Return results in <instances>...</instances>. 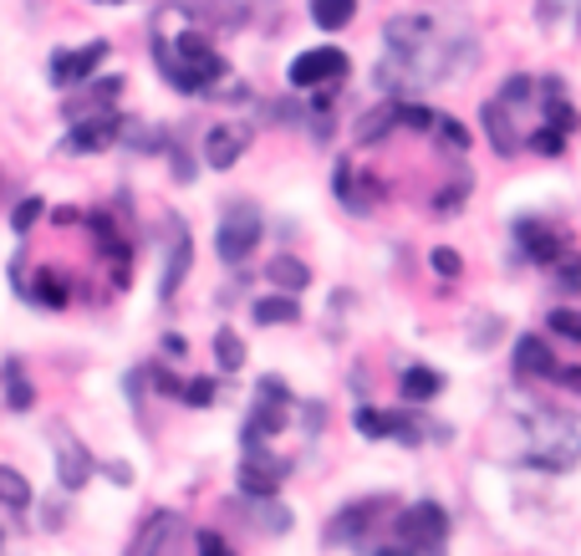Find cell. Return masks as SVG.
I'll use <instances>...</instances> for the list:
<instances>
[{"mask_svg": "<svg viewBox=\"0 0 581 556\" xmlns=\"http://www.w3.org/2000/svg\"><path fill=\"white\" fill-rule=\"evenodd\" d=\"M168 230H174V255H168L164 281H159V291H164V302L184 287V276H189V261H194V240H189V230H184V219H174Z\"/></svg>", "mask_w": 581, "mask_h": 556, "instance_id": "15", "label": "cell"}, {"mask_svg": "<svg viewBox=\"0 0 581 556\" xmlns=\"http://www.w3.org/2000/svg\"><path fill=\"white\" fill-rule=\"evenodd\" d=\"M439 393H444V378L433 368H403V399L408 404H429Z\"/></svg>", "mask_w": 581, "mask_h": 556, "instance_id": "22", "label": "cell"}, {"mask_svg": "<svg viewBox=\"0 0 581 556\" xmlns=\"http://www.w3.org/2000/svg\"><path fill=\"white\" fill-rule=\"evenodd\" d=\"M87 230H92V240H98V251L113 261V266H128V240L113 230V219L108 215H87Z\"/></svg>", "mask_w": 581, "mask_h": 556, "instance_id": "21", "label": "cell"}, {"mask_svg": "<svg viewBox=\"0 0 581 556\" xmlns=\"http://www.w3.org/2000/svg\"><path fill=\"white\" fill-rule=\"evenodd\" d=\"M245 143H250L245 128L219 123V128H210V138H204V164H210V169H235V159L245 153Z\"/></svg>", "mask_w": 581, "mask_h": 556, "instance_id": "14", "label": "cell"}, {"mask_svg": "<svg viewBox=\"0 0 581 556\" xmlns=\"http://www.w3.org/2000/svg\"><path fill=\"white\" fill-rule=\"evenodd\" d=\"M102 56H108V41H87V47H77V51H56V56H51V83L56 87L87 83V77L102 67Z\"/></svg>", "mask_w": 581, "mask_h": 556, "instance_id": "9", "label": "cell"}, {"mask_svg": "<svg viewBox=\"0 0 581 556\" xmlns=\"http://www.w3.org/2000/svg\"><path fill=\"white\" fill-rule=\"evenodd\" d=\"M357 16V0H312V21L321 31H337V26H348Z\"/></svg>", "mask_w": 581, "mask_h": 556, "instance_id": "25", "label": "cell"}, {"mask_svg": "<svg viewBox=\"0 0 581 556\" xmlns=\"http://www.w3.org/2000/svg\"><path fill=\"white\" fill-rule=\"evenodd\" d=\"M382 516V501H357L348 506L337 521H327V546H348V541H363V531Z\"/></svg>", "mask_w": 581, "mask_h": 556, "instance_id": "13", "label": "cell"}, {"mask_svg": "<svg viewBox=\"0 0 581 556\" xmlns=\"http://www.w3.org/2000/svg\"><path fill=\"white\" fill-rule=\"evenodd\" d=\"M531 149H541V153H551V159H556V153L566 149V134H556L551 123H541V128L531 134Z\"/></svg>", "mask_w": 581, "mask_h": 556, "instance_id": "35", "label": "cell"}, {"mask_svg": "<svg viewBox=\"0 0 581 556\" xmlns=\"http://www.w3.org/2000/svg\"><path fill=\"white\" fill-rule=\"evenodd\" d=\"M526 429H531V450L520 455L526 470L561 475V470H571V465L581 459V419H571V414H556V408L535 404V414H531Z\"/></svg>", "mask_w": 581, "mask_h": 556, "instance_id": "2", "label": "cell"}, {"mask_svg": "<svg viewBox=\"0 0 581 556\" xmlns=\"http://www.w3.org/2000/svg\"><path fill=\"white\" fill-rule=\"evenodd\" d=\"M337 194H342V200L352 204V210H372V200H378V194H372V189H357V174H352V164L348 159H342V164H337Z\"/></svg>", "mask_w": 581, "mask_h": 556, "instance_id": "27", "label": "cell"}, {"mask_svg": "<svg viewBox=\"0 0 581 556\" xmlns=\"http://www.w3.org/2000/svg\"><path fill=\"white\" fill-rule=\"evenodd\" d=\"M266 276L281 291H291V296H296V291H306V281H312V270L301 266V261H291V255H276V261L266 266Z\"/></svg>", "mask_w": 581, "mask_h": 556, "instance_id": "24", "label": "cell"}, {"mask_svg": "<svg viewBox=\"0 0 581 556\" xmlns=\"http://www.w3.org/2000/svg\"><path fill=\"white\" fill-rule=\"evenodd\" d=\"M250 510L261 516V526H266V531H286V526H291V510L276 506V495H261V506H250Z\"/></svg>", "mask_w": 581, "mask_h": 556, "instance_id": "32", "label": "cell"}, {"mask_svg": "<svg viewBox=\"0 0 581 556\" xmlns=\"http://www.w3.org/2000/svg\"><path fill=\"white\" fill-rule=\"evenodd\" d=\"M433 128L444 134V143L449 149H469V128L459 118H433Z\"/></svg>", "mask_w": 581, "mask_h": 556, "instance_id": "36", "label": "cell"}, {"mask_svg": "<svg viewBox=\"0 0 581 556\" xmlns=\"http://www.w3.org/2000/svg\"><path fill=\"white\" fill-rule=\"evenodd\" d=\"M286 475H291V459L270 455L266 444H245V465H240V490H245L250 501H261V495H276Z\"/></svg>", "mask_w": 581, "mask_h": 556, "instance_id": "4", "label": "cell"}, {"mask_svg": "<svg viewBox=\"0 0 581 556\" xmlns=\"http://www.w3.org/2000/svg\"><path fill=\"white\" fill-rule=\"evenodd\" d=\"M255 240H261V219H255V210H245V204H235L230 219L219 225L215 251H219V261H230V266H240V261H250V251H255Z\"/></svg>", "mask_w": 581, "mask_h": 556, "instance_id": "6", "label": "cell"}, {"mask_svg": "<svg viewBox=\"0 0 581 556\" xmlns=\"http://www.w3.org/2000/svg\"><path fill=\"white\" fill-rule=\"evenodd\" d=\"M41 215H47V204L31 194V200H21L16 210H11V230H16V236H31V225H36Z\"/></svg>", "mask_w": 581, "mask_h": 556, "instance_id": "30", "label": "cell"}, {"mask_svg": "<svg viewBox=\"0 0 581 556\" xmlns=\"http://www.w3.org/2000/svg\"><path fill=\"white\" fill-rule=\"evenodd\" d=\"M286 77H291V87H327V83H342V77H348V51H337V47H312V51H301Z\"/></svg>", "mask_w": 581, "mask_h": 556, "instance_id": "5", "label": "cell"}, {"mask_svg": "<svg viewBox=\"0 0 581 556\" xmlns=\"http://www.w3.org/2000/svg\"><path fill=\"white\" fill-rule=\"evenodd\" d=\"M515 240H520V251L531 255L535 266H561L566 255H571V245H566L561 230H551L546 219H515Z\"/></svg>", "mask_w": 581, "mask_h": 556, "instance_id": "7", "label": "cell"}, {"mask_svg": "<svg viewBox=\"0 0 581 556\" xmlns=\"http://www.w3.org/2000/svg\"><path fill=\"white\" fill-rule=\"evenodd\" d=\"M531 92H535V77H510V83L500 87V102H505V108H526V102H531Z\"/></svg>", "mask_w": 581, "mask_h": 556, "instance_id": "31", "label": "cell"}, {"mask_svg": "<svg viewBox=\"0 0 581 556\" xmlns=\"http://www.w3.org/2000/svg\"><path fill=\"white\" fill-rule=\"evenodd\" d=\"M429 419H414V414H382V408H357V434L363 439H403V444H418L429 439L433 429H424Z\"/></svg>", "mask_w": 581, "mask_h": 556, "instance_id": "8", "label": "cell"}, {"mask_svg": "<svg viewBox=\"0 0 581 556\" xmlns=\"http://www.w3.org/2000/svg\"><path fill=\"white\" fill-rule=\"evenodd\" d=\"M561 372V363H556V353H551L546 338H535V332H526V338L515 342V378H556Z\"/></svg>", "mask_w": 581, "mask_h": 556, "instance_id": "11", "label": "cell"}, {"mask_svg": "<svg viewBox=\"0 0 581 556\" xmlns=\"http://www.w3.org/2000/svg\"><path fill=\"white\" fill-rule=\"evenodd\" d=\"M556 378H561V383L571 388V393H581V368H561V372H556Z\"/></svg>", "mask_w": 581, "mask_h": 556, "instance_id": "40", "label": "cell"}, {"mask_svg": "<svg viewBox=\"0 0 581 556\" xmlns=\"http://www.w3.org/2000/svg\"><path fill=\"white\" fill-rule=\"evenodd\" d=\"M21 291H26L36 306H51V312H56V306H67V281H62V270H41V276H36V287H21Z\"/></svg>", "mask_w": 581, "mask_h": 556, "instance_id": "23", "label": "cell"}, {"mask_svg": "<svg viewBox=\"0 0 581 556\" xmlns=\"http://www.w3.org/2000/svg\"><path fill=\"white\" fill-rule=\"evenodd\" d=\"M250 317L261 321V327H286V321L301 317V306L291 302V291H276V296H261V302L250 306Z\"/></svg>", "mask_w": 581, "mask_h": 556, "instance_id": "20", "label": "cell"}, {"mask_svg": "<svg viewBox=\"0 0 581 556\" xmlns=\"http://www.w3.org/2000/svg\"><path fill=\"white\" fill-rule=\"evenodd\" d=\"M179 531V516H168V510H159V516H149V521L138 526L134 546H128V556H159L168 546V536Z\"/></svg>", "mask_w": 581, "mask_h": 556, "instance_id": "17", "label": "cell"}, {"mask_svg": "<svg viewBox=\"0 0 581 556\" xmlns=\"http://www.w3.org/2000/svg\"><path fill=\"white\" fill-rule=\"evenodd\" d=\"M159 72H164L179 92L194 98V92H210V87L225 77V56H219L215 41L204 31H179L168 47H159Z\"/></svg>", "mask_w": 581, "mask_h": 556, "instance_id": "1", "label": "cell"}, {"mask_svg": "<svg viewBox=\"0 0 581 556\" xmlns=\"http://www.w3.org/2000/svg\"><path fill=\"white\" fill-rule=\"evenodd\" d=\"M546 327L556 332V338L581 342V312H566V306H561V312H551V317H546Z\"/></svg>", "mask_w": 581, "mask_h": 556, "instance_id": "34", "label": "cell"}, {"mask_svg": "<svg viewBox=\"0 0 581 556\" xmlns=\"http://www.w3.org/2000/svg\"><path fill=\"white\" fill-rule=\"evenodd\" d=\"M123 92V77H102V83H92V92H87V102L92 108H113V98Z\"/></svg>", "mask_w": 581, "mask_h": 556, "instance_id": "37", "label": "cell"}, {"mask_svg": "<svg viewBox=\"0 0 581 556\" xmlns=\"http://www.w3.org/2000/svg\"><path fill=\"white\" fill-rule=\"evenodd\" d=\"M433 270H439V276H459V270H465V261H459V251L439 245V251H433Z\"/></svg>", "mask_w": 581, "mask_h": 556, "instance_id": "38", "label": "cell"}, {"mask_svg": "<svg viewBox=\"0 0 581 556\" xmlns=\"http://www.w3.org/2000/svg\"><path fill=\"white\" fill-rule=\"evenodd\" d=\"M215 357H219V368H225V372H240V368H245V342L235 338L230 327H219V332H215Z\"/></svg>", "mask_w": 581, "mask_h": 556, "instance_id": "28", "label": "cell"}, {"mask_svg": "<svg viewBox=\"0 0 581 556\" xmlns=\"http://www.w3.org/2000/svg\"><path fill=\"white\" fill-rule=\"evenodd\" d=\"M117 134H123V118H117V113H102V118L72 123V134H67V153H102Z\"/></svg>", "mask_w": 581, "mask_h": 556, "instance_id": "12", "label": "cell"}, {"mask_svg": "<svg viewBox=\"0 0 581 556\" xmlns=\"http://www.w3.org/2000/svg\"><path fill=\"white\" fill-rule=\"evenodd\" d=\"M444 536H449V516L433 501L403 506L399 521H393V541H408V546H444Z\"/></svg>", "mask_w": 581, "mask_h": 556, "instance_id": "3", "label": "cell"}, {"mask_svg": "<svg viewBox=\"0 0 581 556\" xmlns=\"http://www.w3.org/2000/svg\"><path fill=\"white\" fill-rule=\"evenodd\" d=\"M393 128H399V98H382L378 113H363L357 123V143H382Z\"/></svg>", "mask_w": 581, "mask_h": 556, "instance_id": "19", "label": "cell"}, {"mask_svg": "<svg viewBox=\"0 0 581 556\" xmlns=\"http://www.w3.org/2000/svg\"><path fill=\"white\" fill-rule=\"evenodd\" d=\"M164 353L168 357H184V353H189V342H184V338H164Z\"/></svg>", "mask_w": 581, "mask_h": 556, "instance_id": "41", "label": "cell"}, {"mask_svg": "<svg viewBox=\"0 0 581 556\" xmlns=\"http://www.w3.org/2000/svg\"><path fill=\"white\" fill-rule=\"evenodd\" d=\"M0 383H5V408L26 414V408L36 404V388H31V378H26V363H21V357H5V363H0Z\"/></svg>", "mask_w": 581, "mask_h": 556, "instance_id": "18", "label": "cell"}, {"mask_svg": "<svg viewBox=\"0 0 581 556\" xmlns=\"http://www.w3.org/2000/svg\"><path fill=\"white\" fill-rule=\"evenodd\" d=\"M367 556H444V546H408V541H388V546H372L363 541Z\"/></svg>", "mask_w": 581, "mask_h": 556, "instance_id": "29", "label": "cell"}, {"mask_svg": "<svg viewBox=\"0 0 581 556\" xmlns=\"http://www.w3.org/2000/svg\"><path fill=\"white\" fill-rule=\"evenodd\" d=\"M200 556H235V552L219 536H210V531H204V536H200Z\"/></svg>", "mask_w": 581, "mask_h": 556, "instance_id": "39", "label": "cell"}, {"mask_svg": "<svg viewBox=\"0 0 581 556\" xmlns=\"http://www.w3.org/2000/svg\"><path fill=\"white\" fill-rule=\"evenodd\" d=\"M484 134H490V143H495L500 159H515L520 153V134H515V123H510V108L505 102H484Z\"/></svg>", "mask_w": 581, "mask_h": 556, "instance_id": "16", "label": "cell"}, {"mask_svg": "<svg viewBox=\"0 0 581 556\" xmlns=\"http://www.w3.org/2000/svg\"><path fill=\"white\" fill-rule=\"evenodd\" d=\"M0 506H5V510H26V506H31V485H26V475L11 470V465H0Z\"/></svg>", "mask_w": 581, "mask_h": 556, "instance_id": "26", "label": "cell"}, {"mask_svg": "<svg viewBox=\"0 0 581 556\" xmlns=\"http://www.w3.org/2000/svg\"><path fill=\"white\" fill-rule=\"evenodd\" d=\"M92 455H87V444H77V439L67 434V429H56V480L67 490H83L87 480H92Z\"/></svg>", "mask_w": 581, "mask_h": 556, "instance_id": "10", "label": "cell"}, {"mask_svg": "<svg viewBox=\"0 0 581 556\" xmlns=\"http://www.w3.org/2000/svg\"><path fill=\"white\" fill-rule=\"evenodd\" d=\"M179 399L189 408H210V404H215V383H210V378H189V383L179 388Z\"/></svg>", "mask_w": 581, "mask_h": 556, "instance_id": "33", "label": "cell"}]
</instances>
